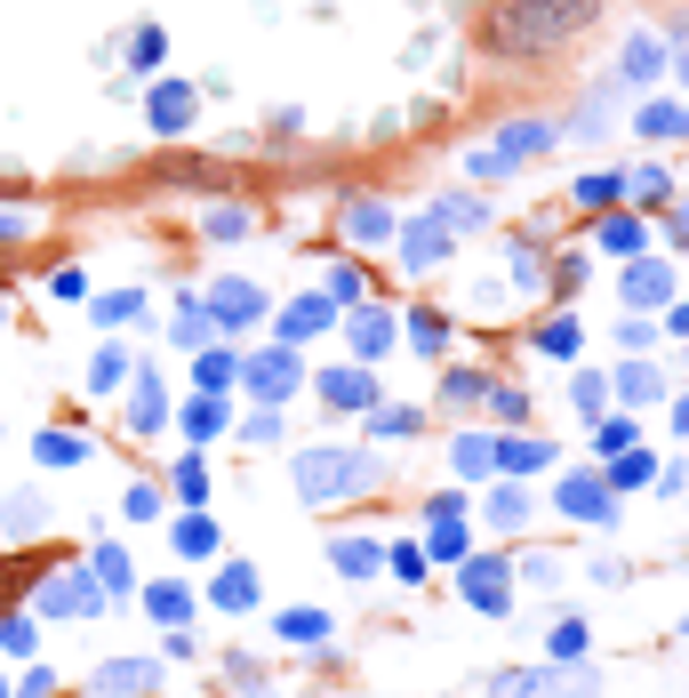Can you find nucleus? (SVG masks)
<instances>
[{"label":"nucleus","mask_w":689,"mask_h":698,"mask_svg":"<svg viewBox=\"0 0 689 698\" xmlns=\"http://www.w3.org/2000/svg\"><path fill=\"white\" fill-rule=\"evenodd\" d=\"M673 425H681V434H689V402H673Z\"/></svg>","instance_id":"obj_57"},{"label":"nucleus","mask_w":689,"mask_h":698,"mask_svg":"<svg viewBox=\"0 0 689 698\" xmlns=\"http://www.w3.org/2000/svg\"><path fill=\"white\" fill-rule=\"evenodd\" d=\"M41 610L49 618H96L105 610V586H96V571H56L41 586Z\"/></svg>","instance_id":"obj_6"},{"label":"nucleus","mask_w":689,"mask_h":698,"mask_svg":"<svg viewBox=\"0 0 689 698\" xmlns=\"http://www.w3.org/2000/svg\"><path fill=\"white\" fill-rule=\"evenodd\" d=\"M145 610H153L161 626H185V618H193V586H145Z\"/></svg>","instance_id":"obj_23"},{"label":"nucleus","mask_w":689,"mask_h":698,"mask_svg":"<svg viewBox=\"0 0 689 698\" xmlns=\"http://www.w3.org/2000/svg\"><path fill=\"white\" fill-rule=\"evenodd\" d=\"M601 249H641V225L634 217H609L601 225Z\"/></svg>","instance_id":"obj_44"},{"label":"nucleus","mask_w":689,"mask_h":698,"mask_svg":"<svg viewBox=\"0 0 689 698\" xmlns=\"http://www.w3.org/2000/svg\"><path fill=\"white\" fill-rule=\"evenodd\" d=\"M369 434L377 442H409L418 434V410H369Z\"/></svg>","instance_id":"obj_33"},{"label":"nucleus","mask_w":689,"mask_h":698,"mask_svg":"<svg viewBox=\"0 0 689 698\" xmlns=\"http://www.w3.org/2000/svg\"><path fill=\"white\" fill-rule=\"evenodd\" d=\"M457 594H465L481 618H505V610H513V562H497V554H465Z\"/></svg>","instance_id":"obj_4"},{"label":"nucleus","mask_w":689,"mask_h":698,"mask_svg":"<svg viewBox=\"0 0 689 698\" xmlns=\"http://www.w3.org/2000/svg\"><path fill=\"white\" fill-rule=\"evenodd\" d=\"M554 506H562L569 522H585V530H609V522H617V490H609L601 474H562Z\"/></svg>","instance_id":"obj_5"},{"label":"nucleus","mask_w":689,"mask_h":698,"mask_svg":"<svg viewBox=\"0 0 689 698\" xmlns=\"http://www.w3.org/2000/svg\"><path fill=\"white\" fill-rule=\"evenodd\" d=\"M89 571H96V586H105V594H128V586H136V571H128V554H121V546H96Z\"/></svg>","instance_id":"obj_27"},{"label":"nucleus","mask_w":689,"mask_h":698,"mask_svg":"<svg viewBox=\"0 0 689 698\" xmlns=\"http://www.w3.org/2000/svg\"><path fill=\"white\" fill-rule=\"evenodd\" d=\"M545 145H554V129H545V121H513L505 145H497V170H513V161H529V153H545Z\"/></svg>","instance_id":"obj_16"},{"label":"nucleus","mask_w":689,"mask_h":698,"mask_svg":"<svg viewBox=\"0 0 689 698\" xmlns=\"http://www.w3.org/2000/svg\"><path fill=\"white\" fill-rule=\"evenodd\" d=\"M385 562H393V578H401V586H418V578H425V546H393Z\"/></svg>","instance_id":"obj_40"},{"label":"nucleus","mask_w":689,"mask_h":698,"mask_svg":"<svg viewBox=\"0 0 689 698\" xmlns=\"http://www.w3.org/2000/svg\"><path fill=\"white\" fill-rule=\"evenodd\" d=\"M681 643H689V618H681Z\"/></svg>","instance_id":"obj_59"},{"label":"nucleus","mask_w":689,"mask_h":698,"mask_svg":"<svg viewBox=\"0 0 689 698\" xmlns=\"http://www.w3.org/2000/svg\"><path fill=\"white\" fill-rule=\"evenodd\" d=\"M337 321V297H297V306L281 314V338H313V329Z\"/></svg>","instance_id":"obj_17"},{"label":"nucleus","mask_w":689,"mask_h":698,"mask_svg":"<svg viewBox=\"0 0 689 698\" xmlns=\"http://www.w3.org/2000/svg\"><path fill=\"white\" fill-rule=\"evenodd\" d=\"M513 578H529V586H562V554H522V562H513Z\"/></svg>","instance_id":"obj_36"},{"label":"nucleus","mask_w":689,"mask_h":698,"mask_svg":"<svg viewBox=\"0 0 689 698\" xmlns=\"http://www.w3.org/2000/svg\"><path fill=\"white\" fill-rule=\"evenodd\" d=\"M217 425H225V410H217V402H193V410H185V434H193V442H209Z\"/></svg>","instance_id":"obj_39"},{"label":"nucleus","mask_w":689,"mask_h":698,"mask_svg":"<svg viewBox=\"0 0 689 698\" xmlns=\"http://www.w3.org/2000/svg\"><path fill=\"white\" fill-rule=\"evenodd\" d=\"M569 402H577V418H609V378H594V370H585V378L569 386Z\"/></svg>","instance_id":"obj_32"},{"label":"nucleus","mask_w":689,"mask_h":698,"mask_svg":"<svg viewBox=\"0 0 689 698\" xmlns=\"http://www.w3.org/2000/svg\"><path fill=\"white\" fill-rule=\"evenodd\" d=\"M257 594H265V586H257L249 562H225V571L209 578V603H217V610H257Z\"/></svg>","instance_id":"obj_12"},{"label":"nucleus","mask_w":689,"mask_h":698,"mask_svg":"<svg viewBox=\"0 0 689 698\" xmlns=\"http://www.w3.org/2000/svg\"><path fill=\"white\" fill-rule=\"evenodd\" d=\"M617 193H626V177H577V209H609Z\"/></svg>","instance_id":"obj_37"},{"label":"nucleus","mask_w":689,"mask_h":698,"mask_svg":"<svg viewBox=\"0 0 689 698\" xmlns=\"http://www.w3.org/2000/svg\"><path fill=\"white\" fill-rule=\"evenodd\" d=\"M666 64H673L666 41H649V32H634V41H626V81H658Z\"/></svg>","instance_id":"obj_18"},{"label":"nucleus","mask_w":689,"mask_h":698,"mask_svg":"<svg viewBox=\"0 0 689 698\" xmlns=\"http://www.w3.org/2000/svg\"><path fill=\"white\" fill-rule=\"evenodd\" d=\"M409 321H418V329H409V338H418L425 353H441V346H450V329H441V314H409Z\"/></svg>","instance_id":"obj_43"},{"label":"nucleus","mask_w":689,"mask_h":698,"mask_svg":"<svg viewBox=\"0 0 689 698\" xmlns=\"http://www.w3.org/2000/svg\"><path fill=\"white\" fill-rule=\"evenodd\" d=\"M490 698H601V675L585 667V658H554V667H505L490 675Z\"/></svg>","instance_id":"obj_3"},{"label":"nucleus","mask_w":689,"mask_h":698,"mask_svg":"<svg viewBox=\"0 0 689 698\" xmlns=\"http://www.w3.org/2000/svg\"><path fill=\"white\" fill-rule=\"evenodd\" d=\"M609 386H617V402H658V393H666L658 370H641V361H634V370H617Z\"/></svg>","instance_id":"obj_29"},{"label":"nucleus","mask_w":689,"mask_h":698,"mask_svg":"<svg viewBox=\"0 0 689 698\" xmlns=\"http://www.w3.org/2000/svg\"><path fill=\"white\" fill-rule=\"evenodd\" d=\"M673 73H681V81H689V41H681V57H673Z\"/></svg>","instance_id":"obj_56"},{"label":"nucleus","mask_w":689,"mask_h":698,"mask_svg":"<svg viewBox=\"0 0 689 698\" xmlns=\"http://www.w3.org/2000/svg\"><path fill=\"white\" fill-rule=\"evenodd\" d=\"M257 314H265V297H257L249 281H217V289H209V321H217V329H249Z\"/></svg>","instance_id":"obj_9"},{"label":"nucleus","mask_w":689,"mask_h":698,"mask_svg":"<svg viewBox=\"0 0 689 698\" xmlns=\"http://www.w3.org/2000/svg\"><path fill=\"white\" fill-rule=\"evenodd\" d=\"M240 434H249V442H272V434H281V418H272V402L249 418V425H240Z\"/></svg>","instance_id":"obj_55"},{"label":"nucleus","mask_w":689,"mask_h":698,"mask_svg":"<svg viewBox=\"0 0 689 698\" xmlns=\"http://www.w3.org/2000/svg\"><path fill=\"white\" fill-rule=\"evenodd\" d=\"M177 554L209 562V554H217V522H209V514H185V522H177Z\"/></svg>","instance_id":"obj_26"},{"label":"nucleus","mask_w":689,"mask_h":698,"mask_svg":"<svg viewBox=\"0 0 689 698\" xmlns=\"http://www.w3.org/2000/svg\"><path fill=\"white\" fill-rule=\"evenodd\" d=\"M161 177H168V185H217V170H209V161H168Z\"/></svg>","instance_id":"obj_42"},{"label":"nucleus","mask_w":689,"mask_h":698,"mask_svg":"<svg viewBox=\"0 0 689 698\" xmlns=\"http://www.w3.org/2000/svg\"><path fill=\"white\" fill-rule=\"evenodd\" d=\"M81 458H89L81 434H41V465H81Z\"/></svg>","instance_id":"obj_38"},{"label":"nucleus","mask_w":689,"mask_h":698,"mask_svg":"<svg viewBox=\"0 0 689 698\" xmlns=\"http://www.w3.org/2000/svg\"><path fill=\"white\" fill-rule=\"evenodd\" d=\"M128 314H136V289H121V297H105V306H96V321H105V329L128 321Z\"/></svg>","instance_id":"obj_54"},{"label":"nucleus","mask_w":689,"mask_h":698,"mask_svg":"<svg viewBox=\"0 0 689 698\" xmlns=\"http://www.w3.org/2000/svg\"><path fill=\"white\" fill-rule=\"evenodd\" d=\"M673 329H681V338H689V306H673Z\"/></svg>","instance_id":"obj_58"},{"label":"nucleus","mask_w":689,"mask_h":698,"mask_svg":"<svg viewBox=\"0 0 689 698\" xmlns=\"http://www.w3.org/2000/svg\"><path fill=\"white\" fill-rule=\"evenodd\" d=\"M0 650H9V658L41 650V643H32V618H0Z\"/></svg>","instance_id":"obj_41"},{"label":"nucleus","mask_w":689,"mask_h":698,"mask_svg":"<svg viewBox=\"0 0 689 698\" xmlns=\"http://www.w3.org/2000/svg\"><path fill=\"white\" fill-rule=\"evenodd\" d=\"M433 217H441V225H481V202H465V193H450V202H441Z\"/></svg>","instance_id":"obj_48"},{"label":"nucleus","mask_w":689,"mask_h":698,"mask_svg":"<svg viewBox=\"0 0 689 698\" xmlns=\"http://www.w3.org/2000/svg\"><path fill=\"white\" fill-rule=\"evenodd\" d=\"M344 233H353V242H385V233H393V209H385V202H353V209H344Z\"/></svg>","instance_id":"obj_22"},{"label":"nucleus","mask_w":689,"mask_h":698,"mask_svg":"<svg viewBox=\"0 0 689 698\" xmlns=\"http://www.w3.org/2000/svg\"><path fill=\"white\" fill-rule=\"evenodd\" d=\"M626 193H641V202H666V170H634Z\"/></svg>","instance_id":"obj_51"},{"label":"nucleus","mask_w":689,"mask_h":698,"mask_svg":"<svg viewBox=\"0 0 689 698\" xmlns=\"http://www.w3.org/2000/svg\"><path fill=\"white\" fill-rule=\"evenodd\" d=\"M128 514H136V522H153V514H161V490H153V482H136V490H128Z\"/></svg>","instance_id":"obj_53"},{"label":"nucleus","mask_w":689,"mask_h":698,"mask_svg":"<svg viewBox=\"0 0 689 698\" xmlns=\"http://www.w3.org/2000/svg\"><path fill=\"white\" fill-rule=\"evenodd\" d=\"M594 17H601V0H497L481 41L497 57H545V49L577 41V32H594Z\"/></svg>","instance_id":"obj_1"},{"label":"nucleus","mask_w":689,"mask_h":698,"mask_svg":"<svg viewBox=\"0 0 689 698\" xmlns=\"http://www.w3.org/2000/svg\"><path fill=\"white\" fill-rule=\"evenodd\" d=\"M490 410H497V418H513V425H522V418H529V393H513V386H490Z\"/></svg>","instance_id":"obj_46"},{"label":"nucleus","mask_w":689,"mask_h":698,"mask_svg":"<svg viewBox=\"0 0 689 698\" xmlns=\"http://www.w3.org/2000/svg\"><path fill=\"white\" fill-rule=\"evenodd\" d=\"M626 297H634V306H666V297H673V274H666V265H634V274H626Z\"/></svg>","instance_id":"obj_21"},{"label":"nucleus","mask_w":689,"mask_h":698,"mask_svg":"<svg viewBox=\"0 0 689 698\" xmlns=\"http://www.w3.org/2000/svg\"><path fill=\"white\" fill-rule=\"evenodd\" d=\"M634 129H641V137H673V105H641Z\"/></svg>","instance_id":"obj_49"},{"label":"nucleus","mask_w":689,"mask_h":698,"mask_svg":"<svg viewBox=\"0 0 689 698\" xmlns=\"http://www.w3.org/2000/svg\"><path fill=\"white\" fill-rule=\"evenodd\" d=\"M529 514H537V506H529L522 482H497V490H490V522H497V530H522Z\"/></svg>","instance_id":"obj_20"},{"label":"nucleus","mask_w":689,"mask_h":698,"mask_svg":"<svg viewBox=\"0 0 689 698\" xmlns=\"http://www.w3.org/2000/svg\"><path fill=\"white\" fill-rule=\"evenodd\" d=\"M490 465H497V474H545V465H554V442H529V434L490 442Z\"/></svg>","instance_id":"obj_13"},{"label":"nucleus","mask_w":689,"mask_h":698,"mask_svg":"<svg viewBox=\"0 0 689 698\" xmlns=\"http://www.w3.org/2000/svg\"><path fill=\"white\" fill-rule=\"evenodd\" d=\"M153 121H161V129H185V121H193V89H161V96H153Z\"/></svg>","instance_id":"obj_34"},{"label":"nucleus","mask_w":689,"mask_h":698,"mask_svg":"<svg viewBox=\"0 0 689 698\" xmlns=\"http://www.w3.org/2000/svg\"><path fill=\"white\" fill-rule=\"evenodd\" d=\"M537 346H545V353H577V321H545Z\"/></svg>","instance_id":"obj_45"},{"label":"nucleus","mask_w":689,"mask_h":698,"mask_svg":"<svg viewBox=\"0 0 689 698\" xmlns=\"http://www.w3.org/2000/svg\"><path fill=\"white\" fill-rule=\"evenodd\" d=\"M177 490L200 506V497H209V465H200V458H185V465H177Z\"/></svg>","instance_id":"obj_47"},{"label":"nucleus","mask_w":689,"mask_h":698,"mask_svg":"<svg viewBox=\"0 0 689 698\" xmlns=\"http://www.w3.org/2000/svg\"><path fill=\"white\" fill-rule=\"evenodd\" d=\"M385 474H393V465L377 450H305L297 458V497H305V506H337V497L377 490Z\"/></svg>","instance_id":"obj_2"},{"label":"nucleus","mask_w":689,"mask_h":698,"mask_svg":"<svg viewBox=\"0 0 689 698\" xmlns=\"http://www.w3.org/2000/svg\"><path fill=\"white\" fill-rule=\"evenodd\" d=\"M425 514H433V522H425V554H433V562H465V554H473V538H465V497H433Z\"/></svg>","instance_id":"obj_7"},{"label":"nucleus","mask_w":689,"mask_h":698,"mask_svg":"<svg viewBox=\"0 0 689 698\" xmlns=\"http://www.w3.org/2000/svg\"><path fill=\"white\" fill-rule=\"evenodd\" d=\"M545 650H554L562 667H569V658H585V650H594V626H585V618H562V626H554V643H545Z\"/></svg>","instance_id":"obj_28"},{"label":"nucleus","mask_w":689,"mask_h":698,"mask_svg":"<svg viewBox=\"0 0 689 698\" xmlns=\"http://www.w3.org/2000/svg\"><path fill=\"white\" fill-rule=\"evenodd\" d=\"M161 418H168V402H161V386H153V378H136V410H128V425H136V434H153Z\"/></svg>","instance_id":"obj_31"},{"label":"nucleus","mask_w":689,"mask_h":698,"mask_svg":"<svg viewBox=\"0 0 689 698\" xmlns=\"http://www.w3.org/2000/svg\"><path fill=\"white\" fill-rule=\"evenodd\" d=\"M617 450H634V425L626 418H601V458H617Z\"/></svg>","instance_id":"obj_50"},{"label":"nucleus","mask_w":689,"mask_h":698,"mask_svg":"<svg viewBox=\"0 0 689 698\" xmlns=\"http://www.w3.org/2000/svg\"><path fill=\"white\" fill-rule=\"evenodd\" d=\"M321 393H329V410H377L369 370H329V378H321Z\"/></svg>","instance_id":"obj_15"},{"label":"nucleus","mask_w":689,"mask_h":698,"mask_svg":"<svg viewBox=\"0 0 689 698\" xmlns=\"http://www.w3.org/2000/svg\"><path fill=\"white\" fill-rule=\"evenodd\" d=\"M353 346H361V353H385V346H393V321H385V314H353Z\"/></svg>","instance_id":"obj_35"},{"label":"nucleus","mask_w":689,"mask_h":698,"mask_svg":"<svg viewBox=\"0 0 689 698\" xmlns=\"http://www.w3.org/2000/svg\"><path fill=\"white\" fill-rule=\"evenodd\" d=\"M96 690H113V698H153V690H161V667H153V658H105V667H96Z\"/></svg>","instance_id":"obj_8"},{"label":"nucleus","mask_w":689,"mask_h":698,"mask_svg":"<svg viewBox=\"0 0 689 698\" xmlns=\"http://www.w3.org/2000/svg\"><path fill=\"white\" fill-rule=\"evenodd\" d=\"M240 386H249V393H265V402H281V393L297 386V353H281V346H272V353H257L249 370H240Z\"/></svg>","instance_id":"obj_10"},{"label":"nucleus","mask_w":689,"mask_h":698,"mask_svg":"<svg viewBox=\"0 0 689 698\" xmlns=\"http://www.w3.org/2000/svg\"><path fill=\"white\" fill-rule=\"evenodd\" d=\"M329 562L344 578H377V571H385V546H377V538H329Z\"/></svg>","instance_id":"obj_14"},{"label":"nucleus","mask_w":689,"mask_h":698,"mask_svg":"<svg viewBox=\"0 0 689 698\" xmlns=\"http://www.w3.org/2000/svg\"><path fill=\"white\" fill-rule=\"evenodd\" d=\"M441 402H450V410L490 402V378H481V370H450V378H441Z\"/></svg>","instance_id":"obj_25"},{"label":"nucleus","mask_w":689,"mask_h":698,"mask_svg":"<svg viewBox=\"0 0 689 698\" xmlns=\"http://www.w3.org/2000/svg\"><path fill=\"white\" fill-rule=\"evenodd\" d=\"M200 225H209V233H217V242H233V233H240V225H249V209H209V217H200Z\"/></svg>","instance_id":"obj_52"},{"label":"nucleus","mask_w":689,"mask_h":698,"mask_svg":"<svg viewBox=\"0 0 689 698\" xmlns=\"http://www.w3.org/2000/svg\"><path fill=\"white\" fill-rule=\"evenodd\" d=\"M450 465H457V482H481V474H497V465H490V434H457Z\"/></svg>","instance_id":"obj_24"},{"label":"nucleus","mask_w":689,"mask_h":698,"mask_svg":"<svg viewBox=\"0 0 689 698\" xmlns=\"http://www.w3.org/2000/svg\"><path fill=\"white\" fill-rule=\"evenodd\" d=\"M272 635L313 650V643H329V610H281V618H272Z\"/></svg>","instance_id":"obj_19"},{"label":"nucleus","mask_w":689,"mask_h":698,"mask_svg":"<svg viewBox=\"0 0 689 698\" xmlns=\"http://www.w3.org/2000/svg\"><path fill=\"white\" fill-rule=\"evenodd\" d=\"M441 257H450V225H441V217L409 225V242H401V265H409V274H433Z\"/></svg>","instance_id":"obj_11"},{"label":"nucleus","mask_w":689,"mask_h":698,"mask_svg":"<svg viewBox=\"0 0 689 698\" xmlns=\"http://www.w3.org/2000/svg\"><path fill=\"white\" fill-rule=\"evenodd\" d=\"M601 482H609V490H641V482H658V465H649V458H626V450H617Z\"/></svg>","instance_id":"obj_30"}]
</instances>
